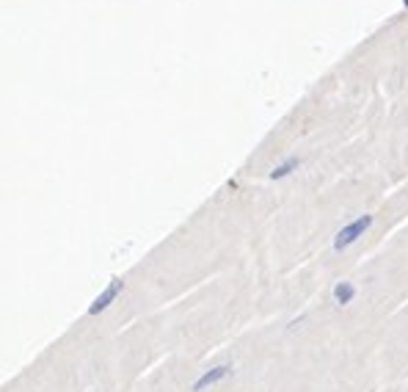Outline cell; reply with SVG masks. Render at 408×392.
I'll list each match as a JSON object with an SVG mask.
<instances>
[{
    "label": "cell",
    "mask_w": 408,
    "mask_h": 392,
    "mask_svg": "<svg viewBox=\"0 0 408 392\" xmlns=\"http://www.w3.org/2000/svg\"><path fill=\"white\" fill-rule=\"evenodd\" d=\"M375 222V216H370V213H364V216H358V219H353L350 224H345L337 235H334V252H345L348 246H353L358 238H364V232L372 226Z\"/></svg>",
    "instance_id": "1"
},
{
    "label": "cell",
    "mask_w": 408,
    "mask_h": 392,
    "mask_svg": "<svg viewBox=\"0 0 408 392\" xmlns=\"http://www.w3.org/2000/svg\"><path fill=\"white\" fill-rule=\"evenodd\" d=\"M403 6H406V8H408V0H403Z\"/></svg>",
    "instance_id": "6"
},
{
    "label": "cell",
    "mask_w": 408,
    "mask_h": 392,
    "mask_svg": "<svg viewBox=\"0 0 408 392\" xmlns=\"http://www.w3.org/2000/svg\"><path fill=\"white\" fill-rule=\"evenodd\" d=\"M353 298H356V287H353L350 282H337V284H334V301H337L340 307H348Z\"/></svg>",
    "instance_id": "5"
},
{
    "label": "cell",
    "mask_w": 408,
    "mask_h": 392,
    "mask_svg": "<svg viewBox=\"0 0 408 392\" xmlns=\"http://www.w3.org/2000/svg\"><path fill=\"white\" fill-rule=\"evenodd\" d=\"M121 290H124V282H121V280H111V284H108V287H105V290H103V293H100V296L91 301V307H89V315L94 318V315L105 312V310H108V307H111V304H114V301L119 298V293H121Z\"/></svg>",
    "instance_id": "3"
},
{
    "label": "cell",
    "mask_w": 408,
    "mask_h": 392,
    "mask_svg": "<svg viewBox=\"0 0 408 392\" xmlns=\"http://www.w3.org/2000/svg\"><path fill=\"white\" fill-rule=\"evenodd\" d=\"M234 373L232 365H216V368H207L196 382H193V387L190 390L193 392H204L210 390V387H216V384H221V382H227L229 376Z\"/></svg>",
    "instance_id": "2"
},
{
    "label": "cell",
    "mask_w": 408,
    "mask_h": 392,
    "mask_svg": "<svg viewBox=\"0 0 408 392\" xmlns=\"http://www.w3.org/2000/svg\"><path fill=\"white\" fill-rule=\"evenodd\" d=\"M298 166H301V161L290 155V158H285L282 164H276V166L271 168V174H268V177H271V180H285V177H290L292 171H298Z\"/></svg>",
    "instance_id": "4"
}]
</instances>
